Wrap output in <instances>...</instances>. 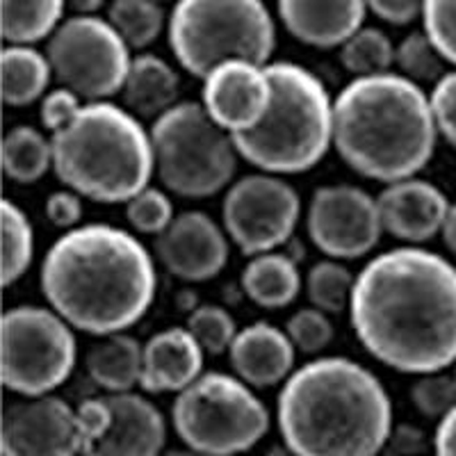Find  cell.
Segmentation results:
<instances>
[{
  "instance_id": "7",
  "label": "cell",
  "mask_w": 456,
  "mask_h": 456,
  "mask_svg": "<svg viewBox=\"0 0 456 456\" xmlns=\"http://www.w3.org/2000/svg\"><path fill=\"white\" fill-rule=\"evenodd\" d=\"M176 62L203 80L226 60L270 64L276 26L263 0H178L167 23Z\"/></svg>"
},
{
  "instance_id": "46",
  "label": "cell",
  "mask_w": 456,
  "mask_h": 456,
  "mask_svg": "<svg viewBox=\"0 0 456 456\" xmlns=\"http://www.w3.org/2000/svg\"><path fill=\"white\" fill-rule=\"evenodd\" d=\"M265 456H297V454L290 450V447L285 445V443H276V445H272L270 450H267V454Z\"/></svg>"
},
{
  "instance_id": "45",
  "label": "cell",
  "mask_w": 456,
  "mask_h": 456,
  "mask_svg": "<svg viewBox=\"0 0 456 456\" xmlns=\"http://www.w3.org/2000/svg\"><path fill=\"white\" fill-rule=\"evenodd\" d=\"M103 3L105 0H67V5L76 14H96V10H101Z\"/></svg>"
},
{
  "instance_id": "8",
  "label": "cell",
  "mask_w": 456,
  "mask_h": 456,
  "mask_svg": "<svg viewBox=\"0 0 456 456\" xmlns=\"http://www.w3.org/2000/svg\"><path fill=\"white\" fill-rule=\"evenodd\" d=\"M151 144L160 187L183 199H210L235 181L240 153L231 133L203 110L201 101H178L151 121Z\"/></svg>"
},
{
  "instance_id": "22",
  "label": "cell",
  "mask_w": 456,
  "mask_h": 456,
  "mask_svg": "<svg viewBox=\"0 0 456 456\" xmlns=\"http://www.w3.org/2000/svg\"><path fill=\"white\" fill-rule=\"evenodd\" d=\"M181 78L176 69L153 53H140L130 62L121 99L124 108L142 121H156L178 103Z\"/></svg>"
},
{
  "instance_id": "32",
  "label": "cell",
  "mask_w": 456,
  "mask_h": 456,
  "mask_svg": "<svg viewBox=\"0 0 456 456\" xmlns=\"http://www.w3.org/2000/svg\"><path fill=\"white\" fill-rule=\"evenodd\" d=\"M395 67L399 76L409 78L420 87H434L447 73V60L431 44L425 30L411 32L395 46Z\"/></svg>"
},
{
  "instance_id": "19",
  "label": "cell",
  "mask_w": 456,
  "mask_h": 456,
  "mask_svg": "<svg viewBox=\"0 0 456 456\" xmlns=\"http://www.w3.org/2000/svg\"><path fill=\"white\" fill-rule=\"evenodd\" d=\"M228 363L235 377L254 390L276 388L297 370V349L285 329L272 322H254L238 331L228 349Z\"/></svg>"
},
{
  "instance_id": "14",
  "label": "cell",
  "mask_w": 456,
  "mask_h": 456,
  "mask_svg": "<svg viewBox=\"0 0 456 456\" xmlns=\"http://www.w3.org/2000/svg\"><path fill=\"white\" fill-rule=\"evenodd\" d=\"M85 443L78 406L53 393L19 399L3 413V456H83Z\"/></svg>"
},
{
  "instance_id": "31",
  "label": "cell",
  "mask_w": 456,
  "mask_h": 456,
  "mask_svg": "<svg viewBox=\"0 0 456 456\" xmlns=\"http://www.w3.org/2000/svg\"><path fill=\"white\" fill-rule=\"evenodd\" d=\"M340 62L354 78L381 76L393 71L395 46L384 30L363 26L340 46Z\"/></svg>"
},
{
  "instance_id": "18",
  "label": "cell",
  "mask_w": 456,
  "mask_h": 456,
  "mask_svg": "<svg viewBox=\"0 0 456 456\" xmlns=\"http://www.w3.org/2000/svg\"><path fill=\"white\" fill-rule=\"evenodd\" d=\"M377 203L384 233L406 247H420L441 235L452 201L431 181L411 176L384 185L377 194Z\"/></svg>"
},
{
  "instance_id": "34",
  "label": "cell",
  "mask_w": 456,
  "mask_h": 456,
  "mask_svg": "<svg viewBox=\"0 0 456 456\" xmlns=\"http://www.w3.org/2000/svg\"><path fill=\"white\" fill-rule=\"evenodd\" d=\"M174 201L165 187L149 185L126 201V219L133 233L158 238L174 222Z\"/></svg>"
},
{
  "instance_id": "17",
  "label": "cell",
  "mask_w": 456,
  "mask_h": 456,
  "mask_svg": "<svg viewBox=\"0 0 456 456\" xmlns=\"http://www.w3.org/2000/svg\"><path fill=\"white\" fill-rule=\"evenodd\" d=\"M108 425L85 445L83 456H160L167 445V422L146 395L105 393Z\"/></svg>"
},
{
  "instance_id": "27",
  "label": "cell",
  "mask_w": 456,
  "mask_h": 456,
  "mask_svg": "<svg viewBox=\"0 0 456 456\" xmlns=\"http://www.w3.org/2000/svg\"><path fill=\"white\" fill-rule=\"evenodd\" d=\"M67 0H0V35L7 44L35 46L60 28Z\"/></svg>"
},
{
  "instance_id": "30",
  "label": "cell",
  "mask_w": 456,
  "mask_h": 456,
  "mask_svg": "<svg viewBox=\"0 0 456 456\" xmlns=\"http://www.w3.org/2000/svg\"><path fill=\"white\" fill-rule=\"evenodd\" d=\"M354 285H356V274L342 260L336 258L317 260L304 279V290H306L311 306L320 308L329 315H340V313L349 311Z\"/></svg>"
},
{
  "instance_id": "9",
  "label": "cell",
  "mask_w": 456,
  "mask_h": 456,
  "mask_svg": "<svg viewBox=\"0 0 456 456\" xmlns=\"http://www.w3.org/2000/svg\"><path fill=\"white\" fill-rule=\"evenodd\" d=\"M171 422L187 450L238 456L263 441L272 418L249 384L235 374L210 370L176 393Z\"/></svg>"
},
{
  "instance_id": "40",
  "label": "cell",
  "mask_w": 456,
  "mask_h": 456,
  "mask_svg": "<svg viewBox=\"0 0 456 456\" xmlns=\"http://www.w3.org/2000/svg\"><path fill=\"white\" fill-rule=\"evenodd\" d=\"M80 103H83V99H80L78 94H73L71 89L62 87V85L57 89H51L44 96L42 103H39V121H42V128L46 133H53L55 128H60L80 108Z\"/></svg>"
},
{
  "instance_id": "47",
  "label": "cell",
  "mask_w": 456,
  "mask_h": 456,
  "mask_svg": "<svg viewBox=\"0 0 456 456\" xmlns=\"http://www.w3.org/2000/svg\"><path fill=\"white\" fill-rule=\"evenodd\" d=\"M160 456H206V454H199L194 450H171V452H162Z\"/></svg>"
},
{
  "instance_id": "3",
  "label": "cell",
  "mask_w": 456,
  "mask_h": 456,
  "mask_svg": "<svg viewBox=\"0 0 456 456\" xmlns=\"http://www.w3.org/2000/svg\"><path fill=\"white\" fill-rule=\"evenodd\" d=\"M276 425L297 456H379L393 431V402L354 358L315 356L281 386Z\"/></svg>"
},
{
  "instance_id": "23",
  "label": "cell",
  "mask_w": 456,
  "mask_h": 456,
  "mask_svg": "<svg viewBox=\"0 0 456 456\" xmlns=\"http://www.w3.org/2000/svg\"><path fill=\"white\" fill-rule=\"evenodd\" d=\"M240 285L258 308L281 311L295 304L304 288L299 263L285 251H267L251 256L240 274Z\"/></svg>"
},
{
  "instance_id": "39",
  "label": "cell",
  "mask_w": 456,
  "mask_h": 456,
  "mask_svg": "<svg viewBox=\"0 0 456 456\" xmlns=\"http://www.w3.org/2000/svg\"><path fill=\"white\" fill-rule=\"evenodd\" d=\"M44 210H46L48 222L64 233V231L78 228L83 224L85 199L78 192L69 190V187H62V190H55V192L48 194Z\"/></svg>"
},
{
  "instance_id": "13",
  "label": "cell",
  "mask_w": 456,
  "mask_h": 456,
  "mask_svg": "<svg viewBox=\"0 0 456 456\" xmlns=\"http://www.w3.org/2000/svg\"><path fill=\"white\" fill-rule=\"evenodd\" d=\"M306 231L327 258H363L384 235L377 197L349 183L317 187L306 208Z\"/></svg>"
},
{
  "instance_id": "38",
  "label": "cell",
  "mask_w": 456,
  "mask_h": 456,
  "mask_svg": "<svg viewBox=\"0 0 456 456\" xmlns=\"http://www.w3.org/2000/svg\"><path fill=\"white\" fill-rule=\"evenodd\" d=\"M438 137L456 151V69L447 71L429 92Z\"/></svg>"
},
{
  "instance_id": "37",
  "label": "cell",
  "mask_w": 456,
  "mask_h": 456,
  "mask_svg": "<svg viewBox=\"0 0 456 456\" xmlns=\"http://www.w3.org/2000/svg\"><path fill=\"white\" fill-rule=\"evenodd\" d=\"M422 30L456 69V0H425Z\"/></svg>"
},
{
  "instance_id": "35",
  "label": "cell",
  "mask_w": 456,
  "mask_h": 456,
  "mask_svg": "<svg viewBox=\"0 0 456 456\" xmlns=\"http://www.w3.org/2000/svg\"><path fill=\"white\" fill-rule=\"evenodd\" d=\"M283 329L295 345L297 354H304V356H320L336 336L331 315L315 306L299 308L297 313H292Z\"/></svg>"
},
{
  "instance_id": "21",
  "label": "cell",
  "mask_w": 456,
  "mask_h": 456,
  "mask_svg": "<svg viewBox=\"0 0 456 456\" xmlns=\"http://www.w3.org/2000/svg\"><path fill=\"white\" fill-rule=\"evenodd\" d=\"M206 352L187 327H167L144 342L140 388L146 395L181 393L203 374Z\"/></svg>"
},
{
  "instance_id": "20",
  "label": "cell",
  "mask_w": 456,
  "mask_h": 456,
  "mask_svg": "<svg viewBox=\"0 0 456 456\" xmlns=\"http://www.w3.org/2000/svg\"><path fill=\"white\" fill-rule=\"evenodd\" d=\"M276 10L297 42L322 51L340 48L368 14L365 0H276Z\"/></svg>"
},
{
  "instance_id": "4",
  "label": "cell",
  "mask_w": 456,
  "mask_h": 456,
  "mask_svg": "<svg viewBox=\"0 0 456 456\" xmlns=\"http://www.w3.org/2000/svg\"><path fill=\"white\" fill-rule=\"evenodd\" d=\"M438 140L429 94L395 71L354 78L333 101V149L370 181L418 176Z\"/></svg>"
},
{
  "instance_id": "25",
  "label": "cell",
  "mask_w": 456,
  "mask_h": 456,
  "mask_svg": "<svg viewBox=\"0 0 456 456\" xmlns=\"http://www.w3.org/2000/svg\"><path fill=\"white\" fill-rule=\"evenodd\" d=\"M53 78L51 60L39 48L7 44L0 53V92L7 108L42 103Z\"/></svg>"
},
{
  "instance_id": "5",
  "label": "cell",
  "mask_w": 456,
  "mask_h": 456,
  "mask_svg": "<svg viewBox=\"0 0 456 456\" xmlns=\"http://www.w3.org/2000/svg\"><path fill=\"white\" fill-rule=\"evenodd\" d=\"M48 135L57 181L87 201L126 203L156 176L149 128L114 101H83Z\"/></svg>"
},
{
  "instance_id": "6",
  "label": "cell",
  "mask_w": 456,
  "mask_h": 456,
  "mask_svg": "<svg viewBox=\"0 0 456 456\" xmlns=\"http://www.w3.org/2000/svg\"><path fill=\"white\" fill-rule=\"evenodd\" d=\"M272 105L260 126L235 135L244 162L256 171L292 176L324 160L333 146V96L327 85L297 62H270Z\"/></svg>"
},
{
  "instance_id": "41",
  "label": "cell",
  "mask_w": 456,
  "mask_h": 456,
  "mask_svg": "<svg viewBox=\"0 0 456 456\" xmlns=\"http://www.w3.org/2000/svg\"><path fill=\"white\" fill-rule=\"evenodd\" d=\"M365 5L390 26H409L422 16L425 0H365Z\"/></svg>"
},
{
  "instance_id": "24",
  "label": "cell",
  "mask_w": 456,
  "mask_h": 456,
  "mask_svg": "<svg viewBox=\"0 0 456 456\" xmlns=\"http://www.w3.org/2000/svg\"><path fill=\"white\" fill-rule=\"evenodd\" d=\"M144 342L128 331L103 336L85 354V372L105 393H130L142 381Z\"/></svg>"
},
{
  "instance_id": "44",
  "label": "cell",
  "mask_w": 456,
  "mask_h": 456,
  "mask_svg": "<svg viewBox=\"0 0 456 456\" xmlns=\"http://www.w3.org/2000/svg\"><path fill=\"white\" fill-rule=\"evenodd\" d=\"M441 238L443 244L447 247L452 256H456V201L450 203V210L445 215V222H443L441 228Z\"/></svg>"
},
{
  "instance_id": "26",
  "label": "cell",
  "mask_w": 456,
  "mask_h": 456,
  "mask_svg": "<svg viewBox=\"0 0 456 456\" xmlns=\"http://www.w3.org/2000/svg\"><path fill=\"white\" fill-rule=\"evenodd\" d=\"M0 165L3 174L19 185L42 181L53 169L51 135L35 126H14L7 130L0 144Z\"/></svg>"
},
{
  "instance_id": "36",
  "label": "cell",
  "mask_w": 456,
  "mask_h": 456,
  "mask_svg": "<svg viewBox=\"0 0 456 456\" xmlns=\"http://www.w3.org/2000/svg\"><path fill=\"white\" fill-rule=\"evenodd\" d=\"M411 404L427 420L441 422L452 409H456L454 374L447 370L420 374L411 386Z\"/></svg>"
},
{
  "instance_id": "48",
  "label": "cell",
  "mask_w": 456,
  "mask_h": 456,
  "mask_svg": "<svg viewBox=\"0 0 456 456\" xmlns=\"http://www.w3.org/2000/svg\"><path fill=\"white\" fill-rule=\"evenodd\" d=\"M452 374H454V379H456V363L452 365Z\"/></svg>"
},
{
  "instance_id": "29",
  "label": "cell",
  "mask_w": 456,
  "mask_h": 456,
  "mask_svg": "<svg viewBox=\"0 0 456 456\" xmlns=\"http://www.w3.org/2000/svg\"><path fill=\"white\" fill-rule=\"evenodd\" d=\"M108 21L128 44L130 51H144L160 37L169 19L158 0H112Z\"/></svg>"
},
{
  "instance_id": "43",
  "label": "cell",
  "mask_w": 456,
  "mask_h": 456,
  "mask_svg": "<svg viewBox=\"0 0 456 456\" xmlns=\"http://www.w3.org/2000/svg\"><path fill=\"white\" fill-rule=\"evenodd\" d=\"M434 454L456 456V409H452L436 427Z\"/></svg>"
},
{
  "instance_id": "42",
  "label": "cell",
  "mask_w": 456,
  "mask_h": 456,
  "mask_svg": "<svg viewBox=\"0 0 456 456\" xmlns=\"http://www.w3.org/2000/svg\"><path fill=\"white\" fill-rule=\"evenodd\" d=\"M427 447V436L420 427L399 425L393 427L390 438L386 443L388 456H420Z\"/></svg>"
},
{
  "instance_id": "33",
  "label": "cell",
  "mask_w": 456,
  "mask_h": 456,
  "mask_svg": "<svg viewBox=\"0 0 456 456\" xmlns=\"http://www.w3.org/2000/svg\"><path fill=\"white\" fill-rule=\"evenodd\" d=\"M185 327L190 329L201 349L210 356H224L228 354L238 336V324L235 317L217 304H201L187 315Z\"/></svg>"
},
{
  "instance_id": "11",
  "label": "cell",
  "mask_w": 456,
  "mask_h": 456,
  "mask_svg": "<svg viewBox=\"0 0 456 456\" xmlns=\"http://www.w3.org/2000/svg\"><path fill=\"white\" fill-rule=\"evenodd\" d=\"M53 76L83 101H110L121 94L128 76L130 46L108 19L76 14L48 39Z\"/></svg>"
},
{
  "instance_id": "49",
  "label": "cell",
  "mask_w": 456,
  "mask_h": 456,
  "mask_svg": "<svg viewBox=\"0 0 456 456\" xmlns=\"http://www.w3.org/2000/svg\"><path fill=\"white\" fill-rule=\"evenodd\" d=\"M158 3H162V0H158Z\"/></svg>"
},
{
  "instance_id": "28",
  "label": "cell",
  "mask_w": 456,
  "mask_h": 456,
  "mask_svg": "<svg viewBox=\"0 0 456 456\" xmlns=\"http://www.w3.org/2000/svg\"><path fill=\"white\" fill-rule=\"evenodd\" d=\"M0 281L10 288L21 281L35 260V226L19 203L0 201Z\"/></svg>"
},
{
  "instance_id": "2",
  "label": "cell",
  "mask_w": 456,
  "mask_h": 456,
  "mask_svg": "<svg viewBox=\"0 0 456 456\" xmlns=\"http://www.w3.org/2000/svg\"><path fill=\"white\" fill-rule=\"evenodd\" d=\"M39 290L76 331L96 338L128 331L156 301V256L133 231L80 224L48 247Z\"/></svg>"
},
{
  "instance_id": "12",
  "label": "cell",
  "mask_w": 456,
  "mask_h": 456,
  "mask_svg": "<svg viewBox=\"0 0 456 456\" xmlns=\"http://www.w3.org/2000/svg\"><path fill=\"white\" fill-rule=\"evenodd\" d=\"M301 219V197L285 176L254 171L231 183L222 201V226L244 256L276 251L290 242Z\"/></svg>"
},
{
  "instance_id": "15",
  "label": "cell",
  "mask_w": 456,
  "mask_h": 456,
  "mask_svg": "<svg viewBox=\"0 0 456 456\" xmlns=\"http://www.w3.org/2000/svg\"><path fill=\"white\" fill-rule=\"evenodd\" d=\"M272 94L267 64L249 60H226L201 80L203 110L233 137L260 126L272 105Z\"/></svg>"
},
{
  "instance_id": "1",
  "label": "cell",
  "mask_w": 456,
  "mask_h": 456,
  "mask_svg": "<svg viewBox=\"0 0 456 456\" xmlns=\"http://www.w3.org/2000/svg\"><path fill=\"white\" fill-rule=\"evenodd\" d=\"M349 324L361 347L404 374L456 363V265L425 247H395L356 274Z\"/></svg>"
},
{
  "instance_id": "10",
  "label": "cell",
  "mask_w": 456,
  "mask_h": 456,
  "mask_svg": "<svg viewBox=\"0 0 456 456\" xmlns=\"http://www.w3.org/2000/svg\"><path fill=\"white\" fill-rule=\"evenodd\" d=\"M78 363L76 329L51 306L23 304L0 320V379L19 397L55 393Z\"/></svg>"
},
{
  "instance_id": "16",
  "label": "cell",
  "mask_w": 456,
  "mask_h": 456,
  "mask_svg": "<svg viewBox=\"0 0 456 456\" xmlns=\"http://www.w3.org/2000/svg\"><path fill=\"white\" fill-rule=\"evenodd\" d=\"M158 265L187 283H203L224 272L231 240L222 224L203 210H183L156 238Z\"/></svg>"
}]
</instances>
